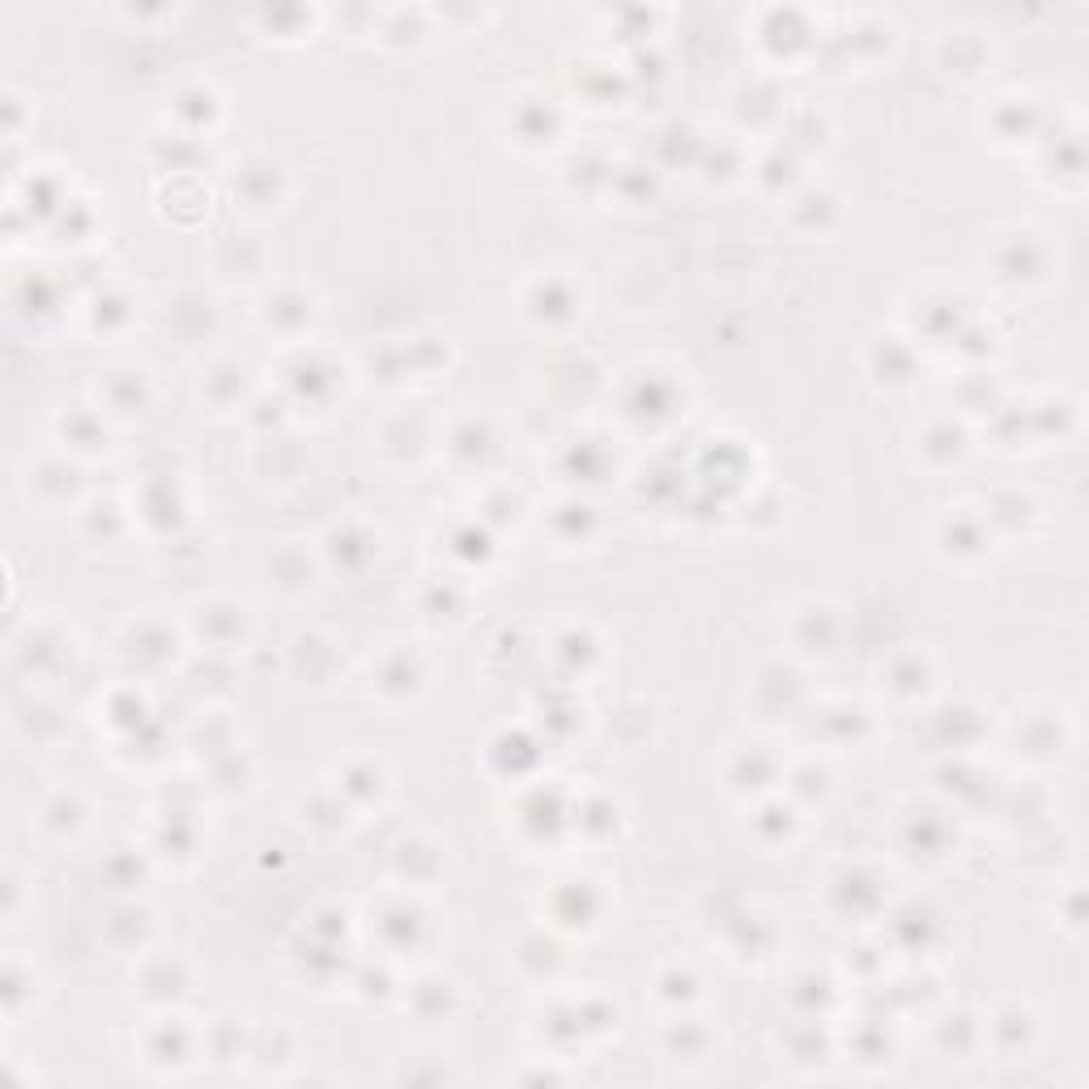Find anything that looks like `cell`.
<instances>
[{
	"label": "cell",
	"mask_w": 1089,
	"mask_h": 1089,
	"mask_svg": "<svg viewBox=\"0 0 1089 1089\" xmlns=\"http://www.w3.org/2000/svg\"><path fill=\"white\" fill-rule=\"evenodd\" d=\"M528 311H536L541 315V324L545 328H557L562 319H575V315L583 311L580 307V294H575V286L566 281V277H541L536 281V298L528 294Z\"/></svg>",
	"instance_id": "obj_1"
},
{
	"label": "cell",
	"mask_w": 1089,
	"mask_h": 1089,
	"mask_svg": "<svg viewBox=\"0 0 1089 1089\" xmlns=\"http://www.w3.org/2000/svg\"><path fill=\"white\" fill-rule=\"evenodd\" d=\"M677 970V979L664 988V983H655V992H660V1000L669 1004V1009H690L694 1004V996H699V979H694V970L690 967H673Z\"/></svg>",
	"instance_id": "obj_3"
},
{
	"label": "cell",
	"mask_w": 1089,
	"mask_h": 1089,
	"mask_svg": "<svg viewBox=\"0 0 1089 1089\" xmlns=\"http://www.w3.org/2000/svg\"><path fill=\"white\" fill-rule=\"evenodd\" d=\"M268 303H277V307H281V315H294V324H298V333H311V319H315V315H319V307H315L311 290H303V286H281V290H273V294H268ZM281 315H273V319H265V328H277V324H281Z\"/></svg>",
	"instance_id": "obj_2"
}]
</instances>
